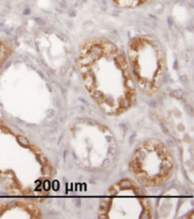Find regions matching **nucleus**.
I'll use <instances>...</instances> for the list:
<instances>
[{"label": "nucleus", "mask_w": 194, "mask_h": 219, "mask_svg": "<svg viewBox=\"0 0 194 219\" xmlns=\"http://www.w3.org/2000/svg\"><path fill=\"white\" fill-rule=\"evenodd\" d=\"M80 70L89 95L109 115L125 113L136 101V88L126 59L105 40L86 42L80 53Z\"/></svg>", "instance_id": "obj_1"}, {"label": "nucleus", "mask_w": 194, "mask_h": 219, "mask_svg": "<svg viewBox=\"0 0 194 219\" xmlns=\"http://www.w3.org/2000/svg\"><path fill=\"white\" fill-rule=\"evenodd\" d=\"M128 59L132 77L147 96L160 88L165 72V58L160 44L154 38H133L128 46Z\"/></svg>", "instance_id": "obj_2"}, {"label": "nucleus", "mask_w": 194, "mask_h": 219, "mask_svg": "<svg viewBox=\"0 0 194 219\" xmlns=\"http://www.w3.org/2000/svg\"><path fill=\"white\" fill-rule=\"evenodd\" d=\"M130 170L143 186L154 187L170 177L174 170V159L163 142L149 140L142 142L134 151Z\"/></svg>", "instance_id": "obj_3"}, {"label": "nucleus", "mask_w": 194, "mask_h": 219, "mask_svg": "<svg viewBox=\"0 0 194 219\" xmlns=\"http://www.w3.org/2000/svg\"><path fill=\"white\" fill-rule=\"evenodd\" d=\"M100 218H151V206L140 186L122 180L106 192L99 207Z\"/></svg>", "instance_id": "obj_4"}, {"label": "nucleus", "mask_w": 194, "mask_h": 219, "mask_svg": "<svg viewBox=\"0 0 194 219\" xmlns=\"http://www.w3.org/2000/svg\"><path fill=\"white\" fill-rule=\"evenodd\" d=\"M150 0H113V2L116 3L117 6L121 8H134L138 7L140 5L147 3Z\"/></svg>", "instance_id": "obj_5"}, {"label": "nucleus", "mask_w": 194, "mask_h": 219, "mask_svg": "<svg viewBox=\"0 0 194 219\" xmlns=\"http://www.w3.org/2000/svg\"><path fill=\"white\" fill-rule=\"evenodd\" d=\"M5 211V207H4V205H0V217L2 216V214Z\"/></svg>", "instance_id": "obj_6"}]
</instances>
